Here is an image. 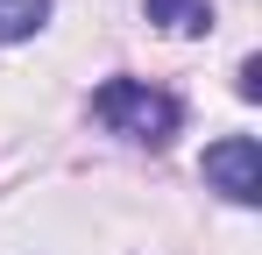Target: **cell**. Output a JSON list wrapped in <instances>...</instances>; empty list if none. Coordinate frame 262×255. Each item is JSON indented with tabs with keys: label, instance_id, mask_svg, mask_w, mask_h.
Instances as JSON below:
<instances>
[{
	"label": "cell",
	"instance_id": "obj_1",
	"mask_svg": "<svg viewBox=\"0 0 262 255\" xmlns=\"http://www.w3.org/2000/svg\"><path fill=\"white\" fill-rule=\"evenodd\" d=\"M92 121L128 135V142H142V149H163L184 128V99L163 92V85H149V78H106L92 92Z\"/></svg>",
	"mask_w": 262,
	"mask_h": 255
},
{
	"label": "cell",
	"instance_id": "obj_2",
	"mask_svg": "<svg viewBox=\"0 0 262 255\" xmlns=\"http://www.w3.org/2000/svg\"><path fill=\"white\" fill-rule=\"evenodd\" d=\"M206 184L227 206H262V142L255 135H227L206 149Z\"/></svg>",
	"mask_w": 262,
	"mask_h": 255
},
{
	"label": "cell",
	"instance_id": "obj_3",
	"mask_svg": "<svg viewBox=\"0 0 262 255\" xmlns=\"http://www.w3.org/2000/svg\"><path fill=\"white\" fill-rule=\"evenodd\" d=\"M142 14L170 36H206L213 29V0H142Z\"/></svg>",
	"mask_w": 262,
	"mask_h": 255
},
{
	"label": "cell",
	"instance_id": "obj_4",
	"mask_svg": "<svg viewBox=\"0 0 262 255\" xmlns=\"http://www.w3.org/2000/svg\"><path fill=\"white\" fill-rule=\"evenodd\" d=\"M50 22V0H0V42H29Z\"/></svg>",
	"mask_w": 262,
	"mask_h": 255
},
{
	"label": "cell",
	"instance_id": "obj_5",
	"mask_svg": "<svg viewBox=\"0 0 262 255\" xmlns=\"http://www.w3.org/2000/svg\"><path fill=\"white\" fill-rule=\"evenodd\" d=\"M241 99H262V57H241V78H234Z\"/></svg>",
	"mask_w": 262,
	"mask_h": 255
}]
</instances>
